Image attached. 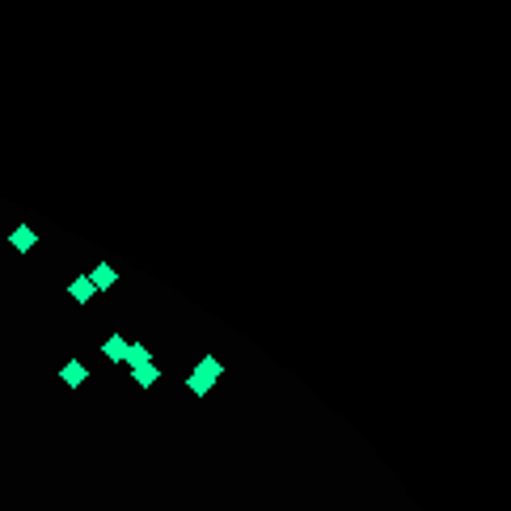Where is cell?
I'll return each mask as SVG.
<instances>
[{"label": "cell", "mask_w": 511, "mask_h": 511, "mask_svg": "<svg viewBox=\"0 0 511 511\" xmlns=\"http://www.w3.org/2000/svg\"><path fill=\"white\" fill-rule=\"evenodd\" d=\"M220 372H224V364L216 360V355H203L199 368L186 376V389H190V393H199V397H208V393H212V385L220 380Z\"/></svg>", "instance_id": "6da1fadb"}, {"label": "cell", "mask_w": 511, "mask_h": 511, "mask_svg": "<svg viewBox=\"0 0 511 511\" xmlns=\"http://www.w3.org/2000/svg\"><path fill=\"white\" fill-rule=\"evenodd\" d=\"M85 279L93 283V292H106V287H115V283H119V271H115L110 262H97V267H93Z\"/></svg>", "instance_id": "7a4b0ae2"}, {"label": "cell", "mask_w": 511, "mask_h": 511, "mask_svg": "<svg viewBox=\"0 0 511 511\" xmlns=\"http://www.w3.org/2000/svg\"><path fill=\"white\" fill-rule=\"evenodd\" d=\"M9 245H13V249H17V253H30V249H34V245H38V233H34V228H30V224H17V228H13V233H9Z\"/></svg>", "instance_id": "3957f363"}, {"label": "cell", "mask_w": 511, "mask_h": 511, "mask_svg": "<svg viewBox=\"0 0 511 511\" xmlns=\"http://www.w3.org/2000/svg\"><path fill=\"white\" fill-rule=\"evenodd\" d=\"M60 380H64V385H68V389H81V385H85V380H89V368H85V364H81V360H68V364H64V368H60Z\"/></svg>", "instance_id": "277c9868"}, {"label": "cell", "mask_w": 511, "mask_h": 511, "mask_svg": "<svg viewBox=\"0 0 511 511\" xmlns=\"http://www.w3.org/2000/svg\"><path fill=\"white\" fill-rule=\"evenodd\" d=\"M101 355H106L110 364H127V338L123 334H110L106 342H101Z\"/></svg>", "instance_id": "5b68a950"}, {"label": "cell", "mask_w": 511, "mask_h": 511, "mask_svg": "<svg viewBox=\"0 0 511 511\" xmlns=\"http://www.w3.org/2000/svg\"><path fill=\"white\" fill-rule=\"evenodd\" d=\"M131 380H135L140 389H152V385L161 380V368H157V364H140V368H131Z\"/></svg>", "instance_id": "8992f818"}, {"label": "cell", "mask_w": 511, "mask_h": 511, "mask_svg": "<svg viewBox=\"0 0 511 511\" xmlns=\"http://www.w3.org/2000/svg\"><path fill=\"white\" fill-rule=\"evenodd\" d=\"M127 364H131V368L152 364V351H148V342H127Z\"/></svg>", "instance_id": "52a82bcc"}, {"label": "cell", "mask_w": 511, "mask_h": 511, "mask_svg": "<svg viewBox=\"0 0 511 511\" xmlns=\"http://www.w3.org/2000/svg\"><path fill=\"white\" fill-rule=\"evenodd\" d=\"M68 296H72L76 304H89V300H93V283H89V279L81 275V279H72V287H68Z\"/></svg>", "instance_id": "ba28073f"}]
</instances>
